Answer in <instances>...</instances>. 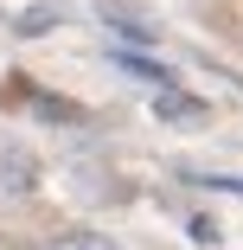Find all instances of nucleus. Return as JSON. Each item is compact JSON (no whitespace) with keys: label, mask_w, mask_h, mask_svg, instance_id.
<instances>
[{"label":"nucleus","mask_w":243,"mask_h":250,"mask_svg":"<svg viewBox=\"0 0 243 250\" xmlns=\"http://www.w3.org/2000/svg\"><path fill=\"white\" fill-rule=\"evenodd\" d=\"M109 64L128 71V77H141V83H154V90H173V64H160V58H148V52H134V45H109Z\"/></svg>","instance_id":"obj_2"},{"label":"nucleus","mask_w":243,"mask_h":250,"mask_svg":"<svg viewBox=\"0 0 243 250\" xmlns=\"http://www.w3.org/2000/svg\"><path fill=\"white\" fill-rule=\"evenodd\" d=\"M52 250H122L115 237H103V231H64Z\"/></svg>","instance_id":"obj_6"},{"label":"nucleus","mask_w":243,"mask_h":250,"mask_svg":"<svg viewBox=\"0 0 243 250\" xmlns=\"http://www.w3.org/2000/svg\"><path fill=\"white\" fill-rule=\"evenodd\" d=\"M13 26H19L26 39H38V32H52V26H64V7H52V0H38V7H32V13H19Z\"/></svg>","instance_id":"obj_5"},{"label":"nucleus","mask_w":243,"mask_h":250,"mask_svg":"<svg viewBox=\"0 0 243 250\" xmlns=\"http://www.w3.org/2000/svg\"><path fill=\"white\" fill-rule=\"evenodd\" d=\"M154 116L173 122V128H211V103L205 96H192V90H154Z\"/></svg>","instance_id":"obj_1"},{"label":"nucleus","mask_w":243,"mask_h":250,"mask_svg":"<svg viewBox=\"0 0 243 250\" xmlns=\"http://www.w3.org/2000/svg\"><path fill=\"white\" fill-rule=\"evenodd\" d=\"M32 180H38L32 154L26 147H7V154H0V186H32Z\"/></svg>","instance_id":"obj_3"},{"label":"nucleus","mask_w":243,"mask_h":250,"mask_svg":"<svg viewBox=\"0 0 243 250\" xmlns=\"http://www.w3.org/2000/svg\"><path fill=\"white\" fill-rule=\"evenodd\" d=\"M103 26H115V32H122V39H134V45H141V39H154V32H148V20H134L122 0H103Z\"/></svg>","instance_id":"obj_4"}]
</instances>
